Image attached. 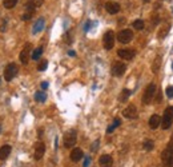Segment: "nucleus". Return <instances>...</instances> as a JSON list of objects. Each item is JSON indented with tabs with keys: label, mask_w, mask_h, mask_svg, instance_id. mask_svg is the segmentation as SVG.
Instances as JSON below:
<instances>
[{
	"label": "nucleus",
	"mask_w": 173,
	"mask_h": 167,
	"mask_svg": "<svg viewBox=\"0 0 173 167\" xmlns=\"http://www.w3.org/2000/svg\"><path fill=\"white\" fill-rule=\"evenodd\" d=\"M172 123H173V107L169 106L164 111V115L161 118V127L164 130H168V128H171Z\"/></svg>",
	"instance_id": "f257e3e1"
},
{
	"label": "nucleus",
	"mask_w": 173,
	"mask_h": 167,
	"mask_svg": "<svg viewBox=\"0 0 173 167\" xmlns=\"http://www.w3.org/2000/svg\"><path fill=\"white\" fill-rule=\"evenodd\" d=\"M156 92H157L156 84L150 83L148 87L145 88L144 95H143V103H144V104H150V103H152V100H153V98H154V95H156Z\"/></svg>",
	"instance_id": "f03ea898"
},
{
	"label": "nucleus",
	"mask_w": 173,
	"mask_h": 167,
	"mask_svg": "<svg viewBox=\"0 0 173 167\" xmlns=\"http://www.w3.org/2000/svg\"><path fill=\"white\" fill-rule=\"evenodd\" d=\"M64 147L67 148H71L73 147L75 144L77 142V135H76V131L75 130H69V131H67L65 135H64Z\"/></svg>",
	"instance_id": "7ed1b4c3"
},
{
	"label": "nucleus",
	"mask_w": 173,
	"mask_h": 167,
	"mask_svg": "<svg viewBox=\"0 0 173 167\" xmlns=\"http://www.w3.org/2000/svg\"><path fill=\"white\" fill-rule=\"evenodd\" d=\"M17 71H19V68H17V66L15 63L7 64L6 70H4V79H6L7 82H11V80L17 75Z\"/></svg>",
	"instance_id": "20e7f679"
},
{
	"label": "nucleus",
	"mask_w": 173,
	"mask_h": 167,
	"mask_svg": "<svg viewBox=\"0 0 173 167\" xmlns=\"http://www.w3.org/2000/svg\"><path fill=\"white\" fill-rule=\"evenodd\" d=\"M103 44H104V48L106 49V51H109V49L113 48V46H115V32L113 31L105 32L104 38H103Z\"/></svg>",
	"instance_id": "39448f33"
},
{
	"label": "nucleus",
	"mask_w": 173,
	"mask_h": 167,
	"mask_svg": "<svg viewBox=\"0 0 173 167\" xmlns=\"http://www.w3.org/2000/svg\"><path fill=\"white\" fill-rule=\"evenodd\" d=\"M117 39H119L120 43L128 44L133 39V32H132L131 30H123V31H120V32H119Z\"/></svg>",
	"instance_id": "423d86ee"
},
{
	"label": "nucleus",
	"mask_w": 173,
	"mask_h": 167,
	"mask_svg": "<svg viewBox=\"0 0 173 167\" xmlns=\"http://www.w3.org/2000/svg\"><path fill=\"white\" fill-rule=\"evenodd\" d=\"M127 71V66L123 62H116L112 66V75L113 76H123Z\"/></svg>",
	"instance_id": "0eeeda50"
},
{
	"label": "nucleus",
	"mask_w": 173,
	"mask_h": 167,
	"mask_svg": "<svg viewBox=\"0 0 173 167\" xmlns=\"http://www.w3.org/2000/svg\"><path fill=\"white\" fill-rule=\"evenodd\" d=\"M117 55L124 60H132L136 55V51L132 48H121L117 51Z\"/></svg>",
	"instance_id": "6e6552de"
},
{
	"label": "nucleus",
	"mask_w": 173,
	"mask_h": 167,
	"mask_svg": "<svg viewBox=\"0 0 173 167\" xmlns=\"http://www.w3.org/2000/svg\"><path fill=\"white\" fill-rule=\"evenodd\" d=\"M161 160L164 163V167H173V152L165 148L161 152Z\"/></svg>",
	"instance_id": "1a4fd4ad"
},
{
	"label": "nucleus",
	"mask_w": 173,
	"mask_h": 167,
	"mask_svg": "<svg viewBox=\"0 0 173 167\" xmlns=\"http://www.w3.org/2000/svg\"><path fill=\"white\" fill-rule=\"evenodd\" d=\"M31 51H32V44H31V43H27L25 46L23 47V51L20 52V62L23 63V64H27V63H28Z\"/></svg>",
	"instance_id": "9d476101"
},
{
	"label": "nucleus",
	"mask_w": 173,
	"mask_h": 167,
	"mask_svg": "<svg viewBox=\"0 0 173 167\" xmlns=\"http://www.w3.org/2000/svg\"><path fill=\"white\" fill-rule=\"evenodd\" d=\"M123 116L127 119H136L137 118V108L135 104H129L123 111Z\"/></svg>",
	"instance_id": "9b49d317"
},
{
	"label": "nucleus",
	"mask_w": 173,
	"mask_h": 167,
	"mask_svg": "<svg viewBox=\"0 0 173 167\" xmlns=\"http://www.w3.org/2000/svg\"><path fill=\"white\" fill-rule=\"evenodd\" d=\"M44 152H45V144H44L43 142H37L36 144H35V154H33V158L36 160H40L44 156Z\"/></svg>",
	"instance_id": "f8f14e48"
},
{
	"label": "nucleus",
	"mask_w": 173,
	"mask_h": 167,
	"mask_svg": "<svg viewBox=\"0 0 173 167\" xmlns=\"http://www.w3.org/2000/svg\"><path fill=\"white\" fill-rule=\"evenodd\" d=\"M99 165H100L101 167H112V165H113L112 156L108 155V154L101 155V156H100V159H99Z\"/></svg>",
	"instance_id": "ddd939ff"
},
{
	"label": "nucleus",
	"mask_w": 173,
	"mask_h": 167,
	"mask_svg": "<svg viewBox=\"0 0 173 167\" xmlns=\"http://www.w3.org/2000/svg\"><path fill=\"white\" fill-rule=\"evenodd\" d=\"M71 160L72 162H79V160H81L83 158H84V154H83V150L81 148H79V147H76V148H73L72 151H71Z\"/></svg>",
	"instance_id": "4468645a"
},
{
	"label": "nucleus",
	"mask_w": 173,
	"mask_h": 167,
	"mask_svg": "<svg viewBox=\"0 0 173 167\" xmlns=\"http://www.w3.org/2000/svg\"><path fill=\"white\" fill-rule=\"evenodd\" d=\"M11 150H12V147L10 144H3L0 147V160H6L11 154Z\"/></svg>",
	"instance_id": "2eb2a0df"
},
{
	"label": "nucleus",
	"mask_w": 173,
	"mask_h": 167,
	"mask_svg": "<svg viewBox=\"0 0 173 167\" xmlns=\"http://www.w3.org/2000/svg\"><path fill=\"white\" fill-rule=\"evenodd\" d=\"M105 10L108 11L110 15H115L120 11V4L119 3H115V2H108L105 4Z\"/></svg>",
	"instance_id": "dca6fc26"
},
{
	"label": "nucleus",
	"mask_w": 173,
	"mask_h": 167,
	"mask_svg": "<svg viewBox=\"0 0 173 167\" xmlns=\"http://www.w3.org/2000/svg\"><path fill=\"white\" fill-rule=\"evenodd\" d=\"M44 24H45V21H44L43 17H40V19L36 20V23L33 24V28H32V34L36 35L39 32H41L43 28H44Z\"/></svg>",
	"instance_id": "f3484780"
},
{
	"label": "nucleus",
	"mask_w": 173,
	"mask_h": 167,
	"mask_svg": "<svg viewBox=\"0 0 173 167\" xmlns=\"http://www.w3.org/2000/svg\"><path fill=\"white\" fill-rule=\"evenodd\" d=\"M161 124V118L157 115V114H154L150 116V119H149V127L152 128V130H156L158 126Z\"/></svg>",
	"instance_id": "a211bd4d"
},
{
	"label": "nucleus",
	"mask_w": 173,
	"mask_h": 167,
	"mask_svg": "<svg viewBox=\"0 0 173 167\" xmlns=\"http://www.w3.org/2000/svg\"><path fill=\"white\" fill-rule=\"evenodd\" d=\"M160 66H161V56L158 55V56H156V59H154L153 64H152V72H153V74H157Z\"/></svg>",
	"instance_id": "6ab92c4d"
},
{
	"label": "nucleus",
	"mask_w": 173,
	"mask_h": 167,
	"mask_svg": "<svg viewBox=\"0 0 173 167\" xmlns=\"http://www.w3.org/2000/svg\"><path fill=\"white\" fill-rule=\"evenodd\" d=\"M35 100H36V102H40V103L45 102V100H47V94L43 92V91L36 92V94H35Z\"/></svg>",
	"instance_id": "aec40b11"
},
{
	"label": "nucleus",
	"mask_w": 173,
	"mask_h": 167,
	"mask_svg": "<svg viewBox=\"0 0 173 167\" xmlns=\"http://www.w3.org/2000/svg\"><path fill=\"white\" fill-rule=\"evenodd\" d=\"M144 27H145V23H144V20H141V19H137L133 21V28L137 30V31H141V30H144Z\"/></svg>",
	"instance_id": "412c9836"
},
{
	"label": "nucleus",
	"mask_w": 173,
	"mask_h": 167,
	"mask_svg": "<svg viewBox=\"0 0 173 167\" xmlns=\"http://www.w3.org/2000/svg\"><path fill=\"white\" fill-rule=\"evenodd\" d=\"M120 124H121V120H120L119 118H116V119L113 120V123H112V124H110L109 127H108V130H106V132H108V134H110V132H113V130H115V128H117V127H119Z\"/></svg>",
	"instance_id": "4be33fe9"
},
{
	"label": "nucleus",
	"mask_w": 173,
	"mask_h": 167,
	"mask_svg": "<svg viewBox=\"0 0 173 167\" xmlns=\"http://www.w3.org/2000/svg\"><path fill=\"white\" fill-rule=\"evenodd\" d=\"M143 148H144L145 151H152L153 148H154V142L153 141H149V139H148V141H145L143 143Z\"/></svg>",
	"instance_id": "5701e85b"
},
{
	"label": "nucleus",
	"mask_w": 173,
	"mask_h": 167,
	"mask_svg": "<svg viewBox=\"0 0 173 167\" xmlns=\"http://www.w3.org/2000/svg\"><path fill=\"white\" fill-rule=\"evenodd\" d=\"M41 55H43V47H37L36 49H33V52H32V59L39 60Z\"/></svg>",
	"instance_id": "b1692460"
},
{
	"label": "nucleus",
	"mask_w": 173,
	"mask_h": 167,
	"mask_svg": "<svg viewBox=\"0 0 173 167\" xmlns=\"http://www.w3.org/2000/svg\"><path fill=\"white\" fill-rule=\"evenodd\" d=\"M131 94H132V92H131V90L124 88L123 91H121V95H120V98H119V99H120V102H125L127 99L131 96Z\"/></svg>",
	"instance_id": "393cba45"
},
{
	"label": "nucleus",
	"mask_w": 173,
	"mask_h": 167,
	"mask_svg": "<svg viewBox=\"0 0 173 167\" xmlns=\"http://www.w3.org/2000/svg\"><path fill=\"white\" fill-rule=\"evenodd\" d=\"M17 2L19 0H4V3H3V6L7 8V10H11V8H13L17 4Z\"/></svg>",
	"instance_id": "a878e982"
},
{
	"label": "nucleus",
	"mask_w": 173,
	"mask_h": 167,
	"mask_svg": "<svg viewBox=\"0 0 173 167\" xmlns=\"http://www.w3.org/2000/svg\"><path fill=\"white\" fill-rule=\"evenodd\" d=\"M168 32H169V26H164L162 30L158 32V38H160V39H164V38L167 36Z\"/></svg>",
	"instance_id": "bb28decb"
},
{
	"label": "nucleus",
	"mask_w": 173,
	"mask_h": 167,
	"mask_svg": "<svg viewBox=\"0 0 173 167\" xmlns=\"http://www.w3.org/2000/svg\"><path fill=\"white\" fill-rule=\"evenodd\" d=\"M165 95H167L168 99L173 98V86H168L167 90H165Z\"/></svg>",
	"instance_id": "cd10ccee"
},
{
	"label": "nucleus",
	"mask_w": 173,
	"mask_h": 167,
	"mask_svg": "<svg viewBox=\"0 0 173 167\" xmlns=\"http://www.w3.org/2000/svg\"><path fill=\"white\" fill-rule=\"evenodd\" d=\"M47 66H48V62L47 60H41L39 63V66H37V70L39 71H45L47 70Z\"/></svg>",
	"instance_id": "c85d7f7f"
},
{
	"label": "nucleus",
	"mask_w": 173,
	"mask_h": 167,
	"mask_svg": "<svg viewBox=\"0 0 173 167\" xmlns=\"http://www.w3.org/2000/svg\"><path fill=\"white\" fill-rule=\"evenodd\" d=\"M29 2L33 4V6H35V8H39V7L43 4V2H44V0H29Z\"/></svg>",
	"instance_id": "c756f323"
},
{
	"label": "nucleus",
	"mask_w": 173,
	"mask_h": 167,
	"mask_svg": "<svg viewBox=\"0 0 173 167\" xmlns=\"http://www.w3.org/2000/svg\"><path fill=\"white\" fill-rule=\"evenodd\" d=\"M32 16H33V15H32V13H28V12H25V13H24V15H23V16H21V19H23V20L25 21V20H29V19H31V17H32Z\"/></svg>",
	"instance_id": "7c9ffc66"
},
{
	"label": "nucleus",
	"mask_w": 173,
	"mask_h": 167,
	"mask_svg": "<svg viewBox=\"0 0 173 167\" xmlns=\"http://www.w3.org/2000/svg\"><path fill=\"white\" fill-rule=\"evenodd\" d=\"M167 148L171 152H173V135H172V138H171V141H169V143H168V146H167Z\"/></svg>",
	"instance_id": "2f4dec72"
},
{
	"label": "nucleus",
	"mask_w": 173,
	"mask_h": 167,
	"mask_svg": "<svg viewBox=\"0 0 173 167\" xmlns=\"http://www.w3.org/2000/svg\"><path fill=\"white\" fill-rule=\"evenodd\" d=\"M91 163V158L89 156H85V160H84V167H88Z\"/></svg>",
	"instance_id": "473e14b6"
},
{
	"label": "nucleus",
	"mask_w": 173,
	"mask_h": 167,
	"mask_svg": "<svg viewBox=\"0 0 173 167\" xmlns=\"http://www.w3.org/2000/svg\"><path fill=\"white\" fill-rule=\"evenodd\" d=\"M160 21V19H158V16H152V23H153V26H156L157 23Z\"/></svg>",
	"instance_id": "72a5a7b5"
},
{
	"label": "nucleus",
	"mask_w": 173,
	"mask_h": 167,
	"mask_svg": "<svg viewBox=\"0 0 173 167\" xmlns=\"http://www.w3.org/2000/svg\"><path fill=\"white\" fill-rule=\"evenodd\" d=\"M97 144H99V141H96L95 143L92 144V147H91V150H92V151H96V150H97Z\"/></svg>",
	"instance_id": "f704fd0d"
},
{
	"label": "nucleus",
	"mask_w": 173,
	"mask_h": 167,
	"mask_svg": "<svg viewBox=\"0 0 173 167\" xmlns=\"http://www.w3.org/2000/svg\"><path fill=\"white\" fill-rule=\"evenodd\" d=\"M41 88H43V90L48 88V83H47V82H43V83H41Z\"/></svg>",
	"instance_id": "c9c22d12"
},
{
	"label": "nucleus",
	"mask_w": 173,
	"mask_h": 167,
	"mask_svg": "<svg viewBox=\"0 0 173 167\" xmlns=\"http://www.w3.org/2000/svg\"><path fill=\"white\" fill-rule=\"evenodd\" d=\"M91 24H92L91 21H88V23L85 24V28H84V30H85V31H88V30H89V27H91Z\"/></svg>",
	"instance_id": "e433bc0d"
},
{
	"label": "nucleus",
	"mask_w": 173,
	"mask_h": 167,
	"mask_svg": "<svg viewBox=\"0 0 173 167\" xmlns=\"http://www.w3.org/2000/svg\"><path fill=\"white\" fill-rule=\"evenodd\" d=\"M143 2H144V3H149V2H150V0H143Z\"/></svg>",
	"instance_id": "4c0bfd02"
},
{
	"label": "nucleus",
	"mask_w": 173,
	"mask_h": 167,
	"mask_svg": "<svg viewBox=\"0 0 173 167\" xmlns=\"http://www.w3.org/2000/svg\"><path fill=\"white\" fill-rule=\"evenodd\" d=\"M0 130H2V123H0Z\"/></svg>",
	"instance_id": "58836bf2"
},
{
	"label": "nucleus",
	"mask_w": 173,
	"mask_h": 167,
	"mask_svg": "<svg viewBox=\"0 0 173 167\" xmlns=\"http://www.w3.org/2000/svg\"><path fill=\"white\" fill-rule=\"evenodd\" d=\"M172 70H173V64H172Z\"/></svg>",
	"instance_id": "ea45409f"
}]
</instances>
